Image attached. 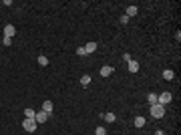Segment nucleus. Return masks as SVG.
Listing matches in <instances>:
<instances>
[{
	"instance_id": "obj_4",
	"label": "nucleus",
	"mask_w": 181,
	"mask_h": 135,
	"mask_svg": "<svg viewBox=\"0 0 181 135\" xmlns=\"http://www.w3.org/2000/svg\"><path fill=\"white\" fill-rule=\"evenodd\" d=\"M14 34H16V28H14L12 24H6V26H4V37H6V39H12Z\"/></svg>"
},
{
	"instance_id": "obj_7",
	"label": "nucleus",
	"mask_w": 181,
	"mask_h": 135,
	"mask_svg": "<svg viewBox=\"0 0 181 135\" xmlns=\"http://www.w3.org/2000/svg\"><path fill=\"white\" fill-rule=\"evenodd\" d=\"M43 111L48 113V115L52 113V103H50V101H45V103H43Z\"/></svg>"
},
{
	"instance_id": "obj_1",
	"label": "nucleus",
	"mask_w": 181,
	"mask_h": 135,
	"mask_svg": "<svg viewBox=\"0 0 181 135\" xmlns=\"http://www.w3.org/2000/svg\"><path fill=\"white\" fill-rule=\"evenodd\" d=\"M163 115H165V107H163V105H159V103L151 105V117H153V119H161Z\"/></svg>"
},
{
	"instance_id": "obj_11",
	"label": "nucleus",
	"mask_w": 181,
	"mask_h": 135,
	"mask_svg": "<svg viewBox=\"0 0 181 135\" xmlns=\"http://www.w3.org/2000/svg\"><path fill=\"white\" fill-rule=\"evenodd\" d=\"M173 77H175V73H173V71H169V69H167V71H163V79H165V81H171Z\"/></svg>"
},
{
	"instance_id": "obj_22",
	"label": "nucleus",
	"mask_w": 181,
	"mask_h": 135,
	"mask_svg": "<svg viewBox=\"0 0 181 135\" xmlns=\"http://www.w3.org/2000/svg\"><path fill=\"white\" fill-rule=\"evenodd\" d=\"M155 135H165V133H163V131H161V129H159V131H155Z\"/></svg>"
},
{
	"instance_id": "obj_3",
	"label": "nucleus",
	"mask_w": 181,
	"mask_h": 135,
	"mask_svg": "<svg viewBox=\"0 0 181 135\" xmlns=\"http://www.w3.org/2000/svg\"><path fill=\"white\" fill-rule=\"evenodd\" d=\"M171 99H173V95H171V93H167V91H165V93H161V95H157V103H159V105H163V107H165Z\"/></svg>"
},
{
	"instance_id": "obj_14",
	"label": "nucleus",
	"mask_w": 181,
	"mask_h": 135,
	"mask_svg": "<svg viewBox=\"0 0 181 135\" xmlns=\"http://www.w3.org/2000/svg\"><path fill=\"white\" fill-rule=\"evenodd\" d=\"M129 71H131V73H137V71H139V63H137V61H131V63H129Z\"/></svg>"
},
{
	"instance_id": "obj_15",
	"label": "nucleus",
	"mask_w": 181,
	"mask_h": 135,
	"mask_svg": "<svg viewBox=\"0 0 181 135\" xmlns=\"http://www.w3.org/2000/svg\"><path fill=\"white\" fill-rule=\"evenodd\" d=\"M89 83H90V75H83V77H81V85H83V87H87Z\"/></svg>"
},
{
	"instance_id": "obj_9",
	"label": "nucleus",
	"mask_w": 181,
	"mask_h": 135,
	"mask_svg": "<svg viewBox=\"0 0 181 135\" xmlns=\"http://www.w3.org/2000/svg\"><path fill=\"white\" fill-rule=\"evenodd\" d=\"M137 12H139V10H137V6H127V12H125V16H135Z\"/></svg>"
},
{
	"instance_id": "obj_16",
	"label": "nucleus",
	"mask_w": 181,
	"mask_h": 135,
	"mask_svg": "<svg viewBox=\"0 0 181 135\" xmlns=\"http://www.w3.org/2000/svg\"><path fill=\"white\" fill-rule=\"evenodd\" d=\"M147 101H149L151 105H155V103H157V95H155V93H149V95H147Z\"/></svg>"
},
{
	"instance_id": "obj_18",
	"label": "nucleus",
	"mask_w": 181,
	"mask_h": 135,
	"mask_svg": "<svg viewBox=\"0 0 181 135\" xmlns=\"http://www.w3.org/2000/svg\"><path fill=\"white\" fill-rule=\"evenodd\" d=\"M77 54H81V56H85V54H87V52H85V46H79V48H77Z\"/></svg>"
},
{
	"instance_id": "obj_5",
	"label": "nucleus",
	"mask_w": 181,
	"mask_h": 135,
	"mask_svg": "<svg viewBox=\"0 0 181 135\" xmlns=\"http://www.w3.org/2000/svg\"><path fill=\"white\" fill-rule=\"evenodd\" d=\"M34 121H36V123H45V121H48V113H45V111H40V113H36V117H34Z\"/></svg>"
},
{
	"instance_id": "obj_6",
	"label": "nucleus",
	"mask_w": 181,
	"mask_h": 135,
	"mask_svg": "<svg viewBox=\"0 0 181 135\" xmlns=\"http://www.w3.org/2000/svg\"><path fill=\"white\" fill-rule=\"evenodd\" d=\"M103 119H105L107 123H115V121H117V117H115V113H105V115H103Z\"/></svg>"
},
{
	"instance_id": "obj_2",
	"label": "nucleus",
	"mask_w": 181,
	"mask_h": 135,
	"mask_svg": "<svg viewBox=\"0 0 181 135\" xmlns=\"http://www.w3.org/2000/svg\"><path fill=\"white\" fill-rule=\"evenodd\" d=\"M22 127H24V131H28V133H34V131H36V121L26 117V119L22 121Z\"/></svg>"
},
{
	"instance_id": "obj_17",
	"label": "nucleus",
	"mask_w": 181,
	"mask_h": 135,
	"mask_svg": "<svg viewBox=\"0 0 181 135\" xmlns=\"http://www.w3.org/2000/svg\"><path fill=\"white\" fill-rule=\"evenodd\" d=\"M38 65H40V67H46V65H48V59H46L45 54H40V56H38Z\"/></svg>"
},
{
	"instance_id": "obj_19",
	"label": "nucleus",
	"mask_w": 181,
	"mask_h": 135,
	"mask_svg": "<svg viewBox=\"0 0 181 135\" xmlns=\"http://www.w3.org/2000/svg\"><path fill=\"white\" fill-rule=\"evenodd\" d=\"M97 135H107V131H105V127H97Z\"/></svg>"
},
{
	"instance_id": "obj_12",
	"label": "nucleus",
	"mask_w": 181,
	"mask_h": 135,
	"mask_svg": "<svg viewBox=\"0 0 181 135\" xmlns=\"http://www.w3.org/2000/svg\"><path fill=\"white\" fill-rule=\"evenodd\" d=\"M24 115H26V117H28V119H34V117H36V111H34V109H30V107H28V109H24Z\"/></svg>"
},
{
	"instance_id": "obj_21",
	"label": "nucleus",
	"mask_w": 181,
	"mask_h": 135,
	"mask_svg": "<svg viewBox=\"0 0 181 135\" xmlns=\"http://www.w3.org/2000/svg\"><path fill=\"white\" fill-rule=\"evenodd\" d=\"M123 61H125V63H131V61H133V59H131V54H129V52H127V54H123Z\"/></svg>"
},
{
	"instance_id": "obj_10",
	"label": "nucleus",
	"mask_w": 181,
	"mask_h": 135,
	"mask_svg": "<svg viewBox=\"0 0 181 135\" xmlns=\"http://www.w3.org/2000/svg\"><path fill=\"white\" fill-rule=\"evenodd\" d=\"M135 127H139V129H141V127H145V117H141V115H139V117H135Z\"/></svg>"
},
{
	"instance_id": "obj_13",
	"label": "nucleus",
	"mask_w": 181,
	"mask_h": 135,
	"mask_svg": "<svg viewBox=\"0 0 181 135\" xmlns=\"http://www.w3.org/2000/svg\"><path fill=\"white\" fill-rule=\"evenodd\" d=\"M95 50H97V43H89V45L85 46V52H87V54H89V52H95Z\"/></svg>"
},
{
	"instance_id": "obj_8",
	"label": "nucleus",
	"mask_w": 181,
	"mask_h": 135,
	"mask_svg": "<svg viewBox=\"0 0 181 135\" xmlns=\"http://www.w3.org/2000/svg\"><path fill=\"white\" fill-rule=\"evenodd\" d=\"M111 73H113V67H109V65H105V67L101 69V75H103V77H109Z\"/></svg>"
},
{
	"instance_id": "obj_20",
	"label": "nucleus",
	"mask_w": 181,
	"mask_h": 135,
	"mask_svg": "<svg viewBox=\"0 0 181 135\" xmlns=\"http://www.w3.org/2000/svg\"><path fill=\"white\" fill-rule=\"evenodd\" d=\"M119 22H121V24H127V22H129V16H125V14H123V16H121V20H119Z\"/></svg>"
}]
</instances>
